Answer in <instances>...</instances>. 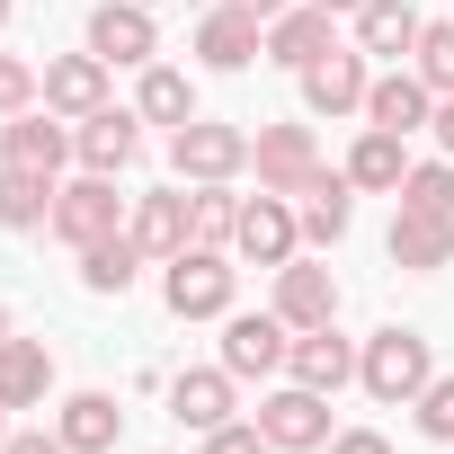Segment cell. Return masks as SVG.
<instances>
[{
	"mask_svg": "<svg viewBox=\"0 0 454 454\" xmlns=\"http://www.w3.org/2000/svg\"><path fill=\"white\" fill-rule=\"evenodd\" d=\"M169 312H178V321L232 312V268H223V250H178V259H169Z\"/></svg>",
	"mask_w": 454,
	"mask_h": 454,
	"instance_id": "277c9868",
	"label": "cell"
},
{
	"mask_svg": "<svg viewBox=\"0 0 454 454\" xmlns=\"http://www.w3.org/2000/svg\"><path fill=\"white\" fill-rule=\"evenodd\" d=\"M0 419H10V410H0ZM0 445H10V427H0Z\"/></svg>",
	"mask_w": 454,
	"mask_h": 454,
	"instance_id": "7bdbcfd3",
	"label": "cell"
},
{
	"mask_svg": "<svg viewBox=\"0 0 454 454\" xmlns=\"http://www.w3.org/2000/svg\"><path fill=\"white\" fill-rule=\"evenodd\" d=\"M294 356L286 321L277 312H232V330H223V374H277Z\"/></svg>",
	"mask_w": 454,
	"mask_h": 454,
	"instance_id": "ba28073f",
	"label": "cell"
},
{
	"mask_svg": "<svg viewBox=\"0 0 454 454\" xmlns=\"http://www.w3.org/2000/svg\"><path fill=\"white\" fill-rule=\"evenodd\" d=\"M401 205H410V214H454V169H445V160H410Z\"/></svg>",
	"mask_w": 454,
	"mask_h": 454,
	"instance_id": "f546056e",
	"label": "cell"
},
{
	"mask_svg": "<svg viewBox=\"0 0 454 454\" xmlns=\"http://www.w3.org/2000/svg\"><path fill=\"white\" fill-rule=\"evenodd\" d=\"M401 178H410V160H401V134L365 125V143L348 152V187H392V196H401Z\"/></svg>",
	"mask_w": 454,
	"mask_h": 454,
	"instance_id": "484cf974",
	"label": "cell"
},
{
	"mask_svg": "<svg viewBox=\"0 0 454 454\" xmlns=\"http://www.w3.org/2000/svg\"><path fill=\"white\" fill-rule=\"evenodd\" d=\"M286 365H294V383H312V392H339V383L356 374V348H348L339 330H303Z\"/></svg>",
	"mask_w": 454,
	"mask_h": 454,
	"instance_id": "603a6c76",
	"label": "cell"
},
{
	"mask_svg": "<svg viewBox=\"0 0 454 454\" xmlns=\"http://www.w3.org/2000/svg\"><path fill=\"white\" fill-rule=\"evenodd\" d=\"M277 321H286V330H330V321H339V277L286 259V268H277Z\"/></svg>",
	"mask_w": 454,
	"mask_h": 454,
	"instance_id": "8992f818",
	"label": "cell"
},
{
	"mask_svg": "<svg viewBox=\"0 0 454 454\" xmlns=\"http://www.w3.org/2000/svg\"><path fill=\"white\" fill-rule=\"evenodd\" d=\"M339 36H330V10H286V19H268V63H286V72H303V63H321Z\"/></svg>",
	"mask_w": 454,
	"mask_h": 454,
	"instance_id": "e0dca14e",
	"label": "cell"
},
{
	"mask_svg": "<svg viewBox=\"0 0 454 454\" xmlns=\"http://www.w3.org/2000/svg\"><path fill=\"white\" fill-rule=\"evenodd\" d=\"M143 116L178 134V125L196 116V90H187V72H160V63H152V72H143Z\"/></svg>",
	"mask_w": 454,
	"mask_h": 454,
	"instance_id": "f1b7e54d",
	"label": "cell"
},
{
	"mask_svg": "<svg viewBox=\"0 0 454 454\" xmlns=\"http://www.w3.org/2000/svg\"><path fill=\"white\" fill-rule=\"evenodd\" d=\"M45 107H54V116H98V107H107V63H98V54L45 63Z\"/></svg>",
	"mask_w": 454,
	"mask_h": 454,
	"instance_id": "2e32d148",
	"label": "cell"
},
{
	"mask_svg": "<svg viewBox=\"0 0 454 454\" xmlns=\"http://www.w3.org/2000/svg\"><path fill=\"white\" fill-rule=\"evenodd\" d=\"M0 27H10V0H0Z\"/></svg>",
	"mask_w": 454,
	"mask_h": 454,
	"instance_id": "b9f144b4",
	"label": "cell"
},
{
	"mask_svg": "<svg viewBox=\"0 0 454 454\" xmlns=\"http://www.w3.org/2000/svg\"><path fill=\"white\" fill-rule=\"evenodd\" d=\"M427 125H436V143H445V152H454V98H445V107H436V116H427Z\"/></svg>",
	"mask_w": 454,
	"mask_h": 454,
	"instance_id": "74e56055",
	"label": "cell"
},
{
	"mask_svg": "<svg viewBox=\"0 0 454 454\" xmlns=\"http://www.w3.org/2000/svg\"><path fill=\"white\" fill-rule=\"evenodd\" d=\"M72 152L107 178V169H125L134 152H143V134H134V116L125 107H98V116H81V134H72Z\"/></svg>",
	"mask_w": 454,
	"mask_h": 454,
	"instance_id": "d6986e66",
	"label": "cell"
},
{
	"mask_svg": "<svg viewBox=\"0 0 454 454\" xmlns=\"http://www.w3.org/2000/svg\"><path fill=\"white\" fill-rule=\"evenodd\" d=\"M205 454H277V445H268L259 427H214V436H205Z\"/></svg>",
	"mask_w": 454,
	"mask_h": 454,
	"instance_id": "e575fe53",
	"label": "cell"
},
{
	"mask_svg": "<svg viewBox=\"0 0 454 454\" xmlns=\"http://www.w3.org/2000/svg\"><path fill=\"white\" fill-rule=\"evenodd\" d=\"M134 268H143L134 232H107V241H90V250H81V286H90V294H125V286H134Z\"/></svg>",
	"mask_w": 454,
	"mask_h": 454,
	"instance_id": "4316f807",
	"label": "cell"
},
{
	"mask_svg": "<svg viewBox=\"0 0 454 454\" xmlns=\"http://www.w3.org/2000/svg\"><path fill=\"white\" fill-rule=\"evenodd\" d=\"M0 348H10V312H0Z\"/></svg>",
	"mask_w": 454,
	"mask_h": 454,
	"instance_id": "60d3db41",
	"label": "cell"
},
{
	"mask_svg": "<svg viewBox=\"0 0 454 454\" xmlns=\"http://www.w3.org/2000/svg\"><path fill=\"white\" fill-rule=\"evenodd\" d=\"M250 160H259V187H268V196H303V187L321 178V152H312L303 125H268V134L250 143Z\"/></svg>",
	"mask_w": 454,
	"mask_h": 454,
	"instance_id": "5b68a950",
	"label": "cell"
},
{
	"mask_svg": "<svg viewBox=\"0 0 454 454\" xmlns=\"http://www.w3.org/2000/svg\"><path fill=\"white\" fill-rule=\"evenodd\" d=\"M90 54L98 63H152V10L143 0H107L90 19Z\"/></svg>",
	"mask_w": 454,
	"mask_h": 454,
	"instance_id": "5bb4252c",
	"label": "cell"
},
{
	"mask_svg": "<svg viewBox=\"0 0 454 454\" xmlns=\"http://www.w3.org/2000/svg\"><path fill=\"white\" fill-rule=\"evenodd\" d=\"M294 232H303V214L259 187V205H241V232H232V241H241L259 268H286V259H294Z\"/></svg>",
	"mask_w": 454,
	"mask_h": 454,
	"instance_id": "30bf717a",
	"label": "cell"
},
{
	"mask_svg": "<svg viewBox=\"0 0 454 454\" xmlns=\"http://www.w3.org/2000/svg\"><path fill=\"white\" fill-rule=\"evenodd\" d=\"M0 223H10V232H36V223H54V178L0 160Z\"/></svg>",
	"mask_w": 454,
	"mask_h": 454,
	"instance_id": "d4e9b609",
	"label": "cell"
},
{
	"mask_svg": "<svg viewBox=\"0 0 454 454\" xmlns=\"http://www.w3.org/2000/svg\"><path fill=\"white\" fill-rule=\"evenodd\" d=\"M143 10H152V0H143Z\"/></svg>",
	"mask_w": 454,
	"mask_h": 454,
	"instance_id": "ee69618b",
	"label": "cell"
},
{
	"mask_svg": "<svg viewBox=\"0 0 454 454\" xmlns=\"http://www.w3.org/2000/svg\"><path fill=\"white\" fill-rule=\"evenodd\" d=\"M312 10H330V19H339V10H348V19H356V10H365V0H312Z\"/></svg>",
	"mask_w": 454,
	"mask_h": 454,
	"instance_id": "ab89813d",
	"label": "cell"
},
{
	"mask_svg": "<svg viewBox=\"0 0 454 454\" xmlns=\"http://www.w3.org/2000/svg\"><path fill=\"white\" fill-rule=\"evenodd\" d=\"M427 98H436V90H427V81H419V72H383V81H374V90H365V116H374V125H383V134H419V125H427V116H436V107H427Z\"/></svg>",
	"mask_w": 454,
	"mask_h": 454,
	"instance_id": "ac0fdd59",
	"label": "cell"
},
{
	"mask_svg": "<svg viewBox=\"0 0 454 454\" xmlns=\"http://www.w3.org/2000/svg\"><path fill=\"white\" fill-rule=\"evenodd\" d=\"M259 436H268L277 454H312V445H330V392L294 383V392L259 401Z\"/></svg>",
	"mask_w": 454,
	"mask_h": 454,
	"instance_id": "7a4b0ae2",
	"label": "cell"
},
{
	"mask_svg": "<svg viewBox=\"0 0 454 454\" xmlns=\"http://www.w3.org/2000/svg\"><path fill=\"white\" fill-rule=\"evenodd\" d=\"M330 454H392L374 427H348V436H330Z\"/></svg>",
	"mask_w": 454,
	"mask_h": 454,
	"instance_id": "d590c367",
	"label": "cell"
},
{
	"mask_svg": "<svg viewBox=\"0 0 454 454\" xmlns=\"http://www.w3.org/2000/svg\"><path fill=\"white\" fill-rule=\"evenodd\" d=\"M348 214H356V205H348V169H321V178L303 187V232H312V241H339Z\"/></svg>",
	"mask_w": 454,
	"mask_h": 454,
	"instance_id": "83f0119b",
	"label": "cell"
},
{
	"mask_svg": "<svg viewBox=\"0 0 454 454\" xmlns=\"http://www.w3.org/2000/svg\"><path fill=\"white\" fill-rule=\"evenodd\" d=\"M356 54H419V10L410 0H365L356 10Z\"/></svg>",
	"mask_w": 454,
	"mask_h": 454,
	"instance_id": "cb8c5ba5",
	"label": "cell"
},
{
	"mask_svg": "<svg viewBox=\"0 0 454 454\" xmlns=\"http://www.w3.org/2000/svg\"><path fill=\"white\" fill-rule=\"evenodd\" d=\"M419 81L436 98H454V27H419Z\"/></svg>",
	"mask_w": 454,
	"mask_h": 454,
	"instance_id": "1f68e13d",
	"label": "cell"
},
{
	"mask_svg": "<svg viewBox=\"0 0 454 454\" xmlns=\"http://www.w3.org/2000/svg\"><path fill=\"white\" fill-rule=\"evenodd\" d=\"M392 268H419V277H436V268H454V214H392Z\"/></svg>",
	"mask_w": 454,
	"mask_h": 454,
	"instance_id": "8fae6325",
	"label": "cell"
},
{
	"mask_svg": "<svg viewBox=\"0 0 454 454\" xmlns=\"http://www.w3.org/2000/svg\"><path fill=\"white\" fill-rule=\"evenodd\" d=\"M116 205H125V196L90 169L81 187H54V232H63L72 250H90V241H107V232H116Z\"/></svg>",
	"mask_w": 454,
	"mask_h": 454,
	"instance_id": "52a82bcc",
	"label": "cell"
},
{
	"mask_svg": "<svg viewBox=\"0 0 454 454\" xmlns=\"http://www.w3.org/2000/svg\"><path fill=\"white\" fill-rule=\"evenodd\" d=\"M45 392H54V356L36 339H10L0 348V410H36Z\"/></svg>",
	"mask_w": 454,
	"mask_h": 454,
	"instance_id": "44dd1931",
	"label": "cell"
},
{
	"mask_svg": "<svg viewBox=\"0 0 454 454\" xmlns=\"http://www.w3.org/2000/svg\"><path fill=\"white\" fill-rule=\"evenodd\" d=\"M27 98H36V72L19 54H0V116H27Z\"/></svg>",
	"mask_w": 454,
	"mask_h": 454,
	"instance_id": "836d02e7",
	"label": "cell"
},
{
	"mask_svg": "<svg viewBox=\"0 0 454 454\" xmlns=\"http://www.w3.org/2000/svg\"><path fill=\"white\" fill-rule=\"evenodd\" d=\"M116 427H125V410H116L107 392H72V401H63V419H54V436H63L72 454H107V445H116Z\"/></svg>",
	"mask_w": 454,
	"mask_h": 454,
	"instance_id": "ffe728a7",
	"label": "cell"
},
{
	"mask_svg": "<svg viewBox=\"0 0 454 454\" xmlns=\"http://www.w3.org/2000/svg\"><path fill=\"white\" fill-rule=\"evenodd\" d=\"M196 241V196H143L134 205V250L143 259H178Z\"/></svg>",
	"mask_w": 454,
	"mask_h": 454,
	"instance_id": "4fadbf2b",
	"label": "cell"
},
{
	"mask_svg": "<svg viewBox=\"0 0 454 454\" xmlns=\"http://www.w3.org/2000/svg\"><path fill=\"white\" fill-rule=\"evenodd\" d=\"M365 54H348V45H330L321 63H303V107L312 116H348V107H365Z\"/></svg>",
	"mask_w": 454,
	"mask_h": 454,
	"instance_id": "9c48e42d",
	"label": "cell"
},
{
	"mask_svg": "<svg viewBox=\"0 0 454 454\" xmlns=\"http://www.w3.org/2000/svg\"><path fill=\"white\" fill-rule=\"evenodd\" d=\"M419 427H427L436 445H454V374H436V383L419 392Z\"/></svg>",
	"mask_w": 454,
	"mask_h": 454,
	"instance_id": "d6a6232c",
	"label": "cell"
},
{
	"mask_svg": "<svg viewBox=\"0 0 454 454\" xmlns=\"http://www.w3.org/2000/svg\"><path fill=\"white\" fill-rule=\"evenodd\" d=\"M232 10H250V19H286V0H232Z\"/></svg>",
	"mask_w": 454,
	"mask_h": 454,
	"instance_id": "f35d334b",
	"label": "cell"
},
{
	"mask_svg": "<svg viewBox=\"0 0 454 454\" xmlns=\"http://www.w3.org/2000/svg\"><path fill=\"white\" fill-rule=\"evenodd\" d=\"M0 160H10V169H36V178H54V169L72 160V134H63L54 116H10V125H0Z\"/></svg>",
	"mask_w": 454,
	"mask_h": 454,
	"instance_id": "9a60e30c",
	"label": "cell"
},
{
	"mask_svg": "<svg viewBox=\"0 0 454 454\" xmlns=\"http://www.w3.org/2000/svg\"><path fill=\"white\" fill-rule=\"evenodd\" d=\"M356 383L374 392V401H419L436 374H427V339L419 330H374L365 339V356H356Z\"/></svg>",
	"mask_w": 454,
	"mask_h": 454,
	"instance_id": "6da1fadb",
	"label": "cell"
},
{
	"mask_svg": "<svg viewBox=\"0 0 454 454\" xmlns=\"http://www.w3.org/2000/svg\"><path fill=\"white\" fill-rule=\"evenodd\" d=\"M196 54H205L214 72H241L250 54H268V19H250V10H232V0H223V10L196 27Z\"/></svg>",
	"mask_w": 454,
	"mask_h": 454,
	"instance_id": "7c38bea8",
	"label": "cell"
},
{
	"mask_svg": "<svg viewBox=\"0 0 454 454\" xmlns=\"http://www.w3.org/2000/svg\"><path fill=\"white\" fill-rule=\"evenodd\" d=\"M169 419L178 427H232V374H178L169 383Z\"/></svg>",
	"mask_w": 454,
	"mask_h": 454,
	"instance_id": "7402d4cb",
	"label": "cell"
},
{
	"mask_svg": "<svg viewBox=\"0 0 454 454\" xmlns=\"http://www.w3.org/2000/svg\"><path fill=\"white\" fill-rule=\"evenodd\" d=\"M232 232H241V205L205 187V196H196V241H187V250H223V241H232Z\"/></svg>",
	"mask_w": 454,
	"mask_h": 454,
	"instance_id": "4dcf8cb0",
	"label": "cell"
},
{
	"mask_svg": "<svg viewBox=\"0 0 454 454\" xmlns=\"http://www.w3.org/2000/svg\"><path fill=\"white\" fill-rule=\"evenodd\" d=\"M0 454H72V445H63V436H10Z\"/></svg>",
	"mask_w": 454,
	"mask_h": 454,
	"instance_id": "8d00e7d4",
	"label": "cell"
},
{
	"mask_svg": "<svg viewBox=\"0 0 454 454\" xmlns=\"http://www.w3.org/2000/svg\"><path fill=\"white\" fill-rule=\"evenodd\" d=\"M169 160H178V178H232L241 160H250V134L241 125H205V116H187L178 134H169Z\"/></svg>",
	"mask_w": 454,
	"mask_h": 454,
	"instance_id": "3957f363",
	"label": "cell"
}]
</instances>
